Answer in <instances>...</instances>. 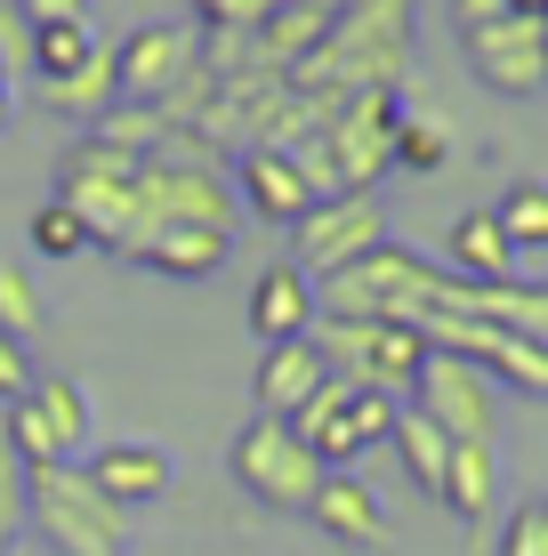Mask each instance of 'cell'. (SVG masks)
<instances>
[{
    "label": "cell",
    "instance_id": "6da1fadb",
    "mask_svg": "<svg viewBox=\"0 0 548 556\" xmlns=\"http://www.w3.org/2000/svg\"><path fill=\"white\" fill-rule=\"evenodd\" d=\"M25 525L41 532L49 556H129L122 508H113L81 468H33V484H25Z\"/></svg>",
    "mask_w": 548,
    "mask_h": 556
},
{
    "label": "cell",
    "instance_id": "7a4b0ae2",
    "mask_svg": "<svg viewBox=\"0 0 548 556\" xmlns=\"http://www.w3.org/2000/svg\"><path fill=\"white\" fill-rule=\"evenodd\" d=\"M56 202L89 226V242L129 251V242H138V153H122L105 138H81L56 162Z\"/></svg>",
    "mask_w": 548,
    "mask_h": 556
},
{
    "label": "cell",
    "instance_id": "3957f363",
    "mask_svg": "<svg viewBox=\"0 0 548 556\" xmlns=\"http://www.w3.org/2000/svg\"><path fill=\"white\" fill-rule=\"evenodd\" d=\"M315 348H323L331 379H347V388H371V395H395L404 404L411 379H420L428 363V339L411 331V323H347V315H315Z\"/></svg>",
    "mask_w": 548,
    "mask_h": 556
},
{
    "label": "cell",
    "instance_id": "277c9868",
    "mask_svg": "<svg viewBox=\"0 0 548 556\" xmlns=\"http://www.w3.org/2000/svg\"><path fill=\"white\" fill-rule=\"evenodd\" d=\"M226 468H234V484L251 492L258 508H275V516H307L315 484H323V459H315V452L291 435V419H267V412L234 428V444H226Z\"/></svg>",
    "mask_w": 548,
    "mask_h": 556
},
{
    "label": "cell",
    "instance_id": "5b68a950",
    "mask_svg": "<svg viewBox=\"0 0 548 556\" xmlns=\"http://www.w3.org/2000/svg\"><path fill=\"white\" fill-rule=\"evenodd\" d=\"M0 435L25 468H73L89 459V395L81 379H33L25 404L0 412Z\"/></svg>",
    "mask_w": 548,
    "mask_h": 556
},
{
    "label": "cell",
    "instance_id": "8992f818",
    "mask_svg": "<svg viewBox=\"0 0 548 556\" xmlns=\"http://www.w3.org/2000/svg\"><path fill=\"white\" fill-rule=\"evenodd\" d=\"M387 428H395V395L347 388V379H323V395L291 419V435L323 459V476L347 468V459H364L371 444H387Z\"/></svg>",
    "mask_w": 548,
    "mask_h": 556
},
{
    "label": "cell",
    "instance_id": "52a82bcc",
    "mask_svg": "<svg viewBox=\"0 0 548 556\" xmlns=\"http://www.w3.org/2000/svg\"><path fill=\"white\" fill-rule=\"evenodd\" d=\"M404 404L428 412V419L451 435V444H500L493 371H476V363H460V355H436V348H428V363H420V379H411Z\"/></svg>",
    "mask_w": 548,
    "mask_h": 556
},
{
    "label": "cell",
    "instance_id": "ba28073f",
    "mask_svg": "<svg viewBox=\"0 0 548 556\" xmlns=\"http://www.w3.org/2000/svg\"><path fill=\"white\" fill-rule=\"evenodd\" d=\"M291 235H298V275H347V266L355 258H371V251H380V242H387V218H380V202H371V194H323V202H315L307 210V218H298L291 226Z\"/></svg>",
    "mask_w": 548,
    "mask_h": 556
},
{
    "label": "cell",
    "instance_id": "9c48e42d",
    "mask_svg": "<svg viewBox=\"0 0 548 556\" xmlns=\"http://www.w3.org/2000/svg\"><path fill=\"white\" fill-rule=\"evenodd\" d=\"M460 49H468V65H476V81L500 89V98H533V89H548V25H540V16L468 25Z\"/></svg>",
    "mask_w": 548,
    "mask_h": 556
},
{
    "label": "cell",
    "instance_id": "30bf717a",
    "mask_svg": "<svg viewBox=\"0 0 548 556\" xmlns=\"http://www.w3.org/2000/svg\"><path fill=\"white\" fill-rule=\"evenodd\" d=\"M113 81L138 105H169V89L194 81V25H145L113 49Z\"/></svg>",
    "mask_w": 548,
    "mask_h": 556
},
{
    "label": "cell",
    "instance_id": "8fae6325",
    "mask_svg": "<svg viewBox=\"0 0 548 556\" xmlns=\"http://www.w3.org/2000/svg\"><path fill=\"white\" fill-rule=\"evenodd\" d=\"M81 476L105 492L113 508H145V501H162V492L178 484V459H169L162 444H89Z\"/></svg>",
    "mask_w": 548,
    "mask_h": 556
},
{
    "label": "cell",
    "instance_id": "7c38bea8",
    "mask_svg": "<svg viewBox=\"0 0 548 556\" xmlns=\"http://www.w3.org/2000/svg\"><path fill=\"white\" fill-rule=\"evenodd\" d=\"M234 178H242V202H251L267 226H298L315 202H323V194L307 186V169H298L291 153H275V146H251V153L234 162Z\"/></svg>",
    "mask_w": 548,
    "mask_h": 556
},
{
    "label": "cell",
    "instance_id": "4fadbf2b",
    "mask_svg": "<svg viewBox=\"0 0 548 556\" xmlns=\"http://www.w3.org/2000/svg\"><path fill=\"white\" fill-rule=\"evenodd\" d=\"M307 516L331 532L339 548H387V508H380V492H371L364 476H347V468H331L323 484H315Z\"/></svg>",
    "mask_w": 548,
    "mask_h": 556
},
{
    "label": "cell",
    "instance_id": "5bb4252c",
    "mask_svg": "<svg viewBox=\"0 0 548 556\" xmlns=\"http://www.w3.org/2000/svg\"><path fill=\"white\" fill-rule=\"evenodd\" d=\"M323 379H331V363H323L315 339H282V348L258 355V412L267 419H298L315 395H323Z\"/></svg>",
    "mask_w": 548,
    "mask_h": 556
},
{
    "label": "cell",
    "instance_id": "9a60e30c",
    "mask_svg": "<svg viewBox=\"0 0 548 556\" xmlns=\"http://www.w3.org/2000/svg\"><path fill=\"white\" fill-rule=\"evenodd\" d=\"M315 315H323V306H315V282L298 275L291 258L258 275V291H251V331L267 339V348H282V339H307Z\"/></svg>",
    "mask_w": 548,
    "mask_h": 556
},
{
    "label": "cell",
    "instance_id": "2e32d148",
    "mask_svg": "<svg viewBox=\"0 0 548 556\" xmlns=\"http://www.w3.org/2000/svg\"><path fill=\"white\" fill-rule=\"evenodd\" d=\"M226 251H234V235H211V226H154V235L129 242V258H138V266H154V275H178V282L218 275Z\"/></svg>",
    "mask_w": 548,
    "mask_h": 556
},
{
    "label": "cell",
    "instance_id": "e0dca14e",
    "mask_svg": "<svg viewBox=\"0 0 548 556\" xmlns=\"http://www.w3.org/2000/svg\"><path fill=\"white\" fill-rule=\"evenodd\" d=\"M41 89V105L49 113H73V122H105L113 105H122V81H113V49H89L73 73H49V81H33Z\"/></svg>",
    "mask_w": 548,
    "mask_h": 556
},
{
    "label": "cell",
    "instance_id": "ac0fdd59",
    "mask_svg": "<svg viewBox=\"0 0 548 556\" xmlns=\"http://www.w3.org/2000/svg\"><path fill=\"white\" fill-rule=\"evenodd\" d=\"M493 492H500V444H451L436 501L460 516V525H493Z\"/></svg>",
    "mask_w": 548,
    "mask_h": 556
},
{
    "label": "cell",
    "instance_id": "d6986e66",
    "mask_svg": "<svg viewBox=\"0 0 548 556\" xmlns=\"http://www.w3.org/2000/svg\"><path fill=\"white\" fill-rule=\"evenodd\" d=\"M387 444L404 452V476H411V484L428 492V501H436V492H444V459H451V435H444V428H436L428 412L395 404V428H387Z\"/></svg>",
    "mask_w": 548,
    "mask_h": 556
},
{
    "label": "cell",
    "instance_id": "ffe728a7",
    "mask_svg": "<svg viewBox=\"0 0 548 556\" xmlns=\"http://www.w3.org/2000/svg\"><path fill=\"white\" fill-rule=\"evenodd\" d=\"M451 266H460L468 282H508L517 275V251H508V235L493 226V210H468V218L451 226Z\"/></svg>",
    "mask_w": 548,
    "mask_h": 556
},
{
    "label": "cell",
    "instance_id": "44dd1931",
    "mask_svg": "<svg viewBox=\"0 0 548 556\" xmlns=\"http://www.w3.org/2000/svg\"><path fill=\"white\" fill-rule=\"evenodd\" d=\"M493 226L508 235V251H548V186L540 178H517L493 202Z\"/></svg>",
    "mask_w": 548,
    "mask_h": 556
},
{
    "label": "cell",
    "instance_id": "7402d4cb",
    "mask_svg": "<svg viewBox=\"0 0 548 556\" xmlns=\"http://www.w3.org/2000/svg\"><path fill=\"white\" fill-rule=\"evenodd\" d=\"M387 162L395 169H444L451 162V122H444V113H395Z\"/></svg>",
    "mask_w": 548,
    "mask_h": 556
},
{
    "label": "cell",
    "instance_id": "603a6c76",
    "mask_svg": "<svg viewBox=\"0 0 548 556\" xmlns=\"http://www.w3.org/2000/svg\"><path fill=\"white\" fill-rule=\"evenodd\" d=\"M25 484H33V468H25V459H16L9 452V435H0V556H16V548H25Z\"/></svg>",
    "mask_w": 548,
    "mask_h": 556
},
{
    "label": "cell",
    "instance_id": "cb8c5ba5",
    "mask_svg": "<svg viewBox=\"0 0 548 556\" xmlns=\"http://www.w3.org/2000/svg\"><path fill=\"white\" fill-rule=\"evenodd\" d=\"M89 49H98V33H89V25H33V81L73 73Z\"/></svg>",
    "mask_w": 548,
    "mask_h": 556
},
{
    "label": "cell",
    "instance_id": "d4e9b609",
    "mask_svg": "<svg viewBox=\"0 0 548 556\" xmlns=\"http://www.w3.org/2000/svg\"><path fill=\"white\" fill-rule=\"evenodd\" d=\"M41 323H49L41 291H33V282L16 275L9 258H0V331H9V339H25V348H33V339H41Z\"/></svg>",
    "mask_w": 548,
    "mask_h": 556
},
{
    "label": "cell",
    "instance_id": "484cf974",
    "mask_svg": "<svg viewBox=\"0 0 548 556\" xmlns=\"http://www.w3.org/2000/svg\"><path fill=\"white\" fill-rule=\"evenodd\" d=\"M33 251H41V258H81V251H89V226L49 194L41 210H33Z\"/></svg>",
    "mask_w": 548,
    "mask_h": 556
},
{
    "label": "cell",
    "instance_id": "4316f807",
    "mask_svg": "<svg viewBox=\"0 0 548 556\" xmlns=\"http://www.w3.org/2000/svg\"><path fill=\"white\" fill-rule=\"evenodd\" d=\"M500 556H548V501L508 508V525H500Z\"/></svg>",
    "mask_w": 548,
    "mask_h": 556
},
{
    "label": "cell",
    "instance_id": "83f0119b",
    "mask_svg": "<svg viewBox=\"0 0 548 556\" xmlns=\"http://www.w3.org/2000/svg\"><path fill=\"white\" fill-rule=\"evenodd\" d=\"M0 73H9V89H25L33 81V25L0 0Z\"/></svg>",
    "mask_w": 548,
    "mask_h": 556
},
{
    "label": "cell",
    "instance_id": "f1b7e54d",
    "mask_svg": "<svg viewBox=\"0 0 548 556\" xmlns=\"http://www.w3.org/2000/svg\"><path fill=\"white\" fill-rule=\"evenodd\" d=\"M33 379H41V371H33V348L0 331V412H9V404H25V395H33Z\"/></svg>",
    "mask_w": 548,
    "mask_h": 556
},
{
    "label": "cell",
    "instance_id": "f546056e",
    "mask_svg": "<svg viewBox=\"0 0 548 556\" xmlns=\"http://www.w3.org/2000/svg\"><path fill=\"white\" fill-rule=\"evenodd\" d=\"M258 16H267V0H194V25L211 33H251Z\"/></svg>",
    "mask_w": 548,
    "mask_h": 556
},
{
    "label": "cell",
    "instance_id": "4dcf8cb0",
    "mask_svg": "<svg viewBox=\"0 0 548 556\" xmlns=\"http://www.w3.org/2000/svg\"><path fill=\"white\" fill-rule=\"evenodd\" d=\"M25 25H89V0H9Z\"/></svg>",
    "mask_w": 548,
    "mask_h": 556
},
{
    "label": "cell",
    "instance_id": "1f68e13d",
    "mask_svg": "<svg viewBox=\"0 0 548 556\" xmlns=\"http://www.w3.org/2000/svg\"><path fill=\"white\" fill-rule=\"evenodd\" d=\"M451 16H460V33H468V25H493V16H508V0H451Z\"/></svg>",
    "mask_w": 548,
    "mask_h": 556
},
{
    "label": "cell",
    "instance_id": "d6a6232c",
    "mask_svg": "<svg viewBox=\"0 0 548 556\" xmlns=\"http://www.w3.org/2000/svg\"><path fill=\"white\" fill-rule=\"evenodd\" d=\"M9 113H16V89H9V73H0V129H9Z\"/></svg>",
    "mask_w": 548,
    "mask_h": 556
},
{
    "label": "cell",
    "instance_id": "836d02e7",
    "mask_svg": "<svg viewBox=\"0 0 548 556\" xmlns=\"http://www.w3.org/2000/svg\"><path fill=\"white\" fill-rule=\"evenodd\" d=\"M508 16H548V0H508Z\"/></svg>",
    "mask_w": 548,
    "mask_h": 556
},
{
    "label": "cell",
    "instance_id": "e575fe53",
    "mask_svg": "<svg viewBox=\"0 0 548 556\" xmlns=\"http://www.w3.org/2000/svg\"><path fill=\"white\" fill-rule=\"evenodd\" d=\"M16 556H33V548H16Z\"/></svg>",
    "mask_w": 548,
    "mask_h": 556
},
{
    "label": "cell",
    "instance_id": "d590c367",
    "mask_svg": "<svg viewBox=\"0 0 548 556\" xmlns=\"http://www.w3.org/2000/svg\"><path fill=\"white\" fill-rule=\"evenodd\" d=\"M540 25H548V16H540Z\"/></svg>",
    "mask_w": 548,
    "mask_h": 556
}]
</instances>
